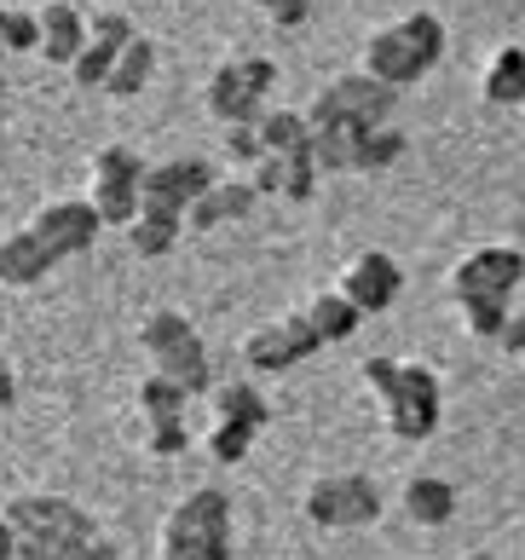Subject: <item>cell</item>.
Segmentation results:
<instances>
[{
	"instance_id": "obj_1",
	"label": "cell",
	"mask_w": 525,
	"mask_h": 560,
	"mask_svg": "<svg viewBox=\"0 0 525 560\" xmlns=\"http://www.w3.org/2000/svg\"><path fill=\"white\" fill-rule=\"evenodd\" d=\"M520 283H525V255L509 243L474 248L451 272V295H456L462 318H468V329L479 341H502V329H509V295Z\"/></svg>"
},
{
	"instance_id": "obj_2",
	"label": "cell",
	"mask_w": 525,
	"mask_h": 560,
	"mask_svg": "<svg viewBox=\"0 0 525 560\" xmlns=\"http://www.w3.org/2000/svg\"><path fill=\"white\" fill-rule=\"evenodd\" d=\"M364 387L382 399L393 440L422 445L428 433L439 428V376L428 364H405V359L375 352V359H364Z\"/></svg>"
},
{
	"instance_id": "obj_3",
	"label": "cell",
	"mask_w": 525,
	"mask_h": 560,
	"mask_svg": "<svg viewBox=\"0 0 525 560\" xmlns=\"http://www.w3.org/2000/svg\"><path fill=\"white\" fill-rule=\"evenodd\" d=\"M439 52H445V24H439L433 12H410V18H398V24H382L370 40H364V65L375 81H387V88H416L433 65H439Z\"/></svg>"
},
{
	"instance_id": "obj_4",
	"label": "cell",
	"mask_w": 525,
	"mask_h": 560,
	"mask_svg": "<svg viewBox=\"0 0 525 560\" xmlns=\"http://www.w3.org/2000/svg\"><path fill=\"white\" fill-rule=\"evenodd\" d=\"M139 347H144V359H151L156 376L167 382H179L185 393H214V370H208V347L202 336L191 329V318H179L174 306H156V313H144L139 324Z\"/></svg>"
},
{
	"instance_id": "obj_5",
	"label": "cell",
	"mask_w": 525,
	"mask_h": 560,
	"mask_svg": "<svg viewBox=\"0 0 525 560\" xmlns=\"http://www.w3.org/2000/svg\"><path fill=\"white\" fill-rule=\"evenodd\" d=\"M278 88V65L266 52H231L225 65H214L202 88V110L220 121V128H243V121L266 116V98Z\"/></svg>"
},
{
	"instance_id": "obj_6",
	"label": "cell",
	"mask_w": 525,
	"mask_h": 560,
	"mask_svg": "<svg viewBox=\"0 0 525 560\" xmlns=\"http://www.w3.org/2000/svg\"><path fill=\"white\" fill-rule=\"evenodd\" d=\"M0 514L12 521L18 537H30V544H58V549H88L98 537V521L81 503L58 491H18L0 503Z\"/></svg>"
},
{
	"instance_id": "obj_7",
	"label": "cell",
	"mask_w": 525,
	"mask_h": 560,
	"mask_svg": "<svg viewBox=\"0 0 525 560\" xmlns=\"http://www.w3.org/2000/svg\"><path fill=\"white\" fill-rule=\"evenodd\" d=\"M301 514L324 532H352V526H375L382 521V486L370 474H324L312 480L301 497Z\"/></svg>"
},
{
	"instance_id": "obj_8",
	"label": "cell",
	"mask_w": 525,
	"mask_h": 560,
	"mask_svg": "<svg viewBox=\"0 0 525 560\" xmlns=\"http://www.w3.org/2000/svg\"><path fill=\"white\" fill-rule=\"evenodd\" d=\"M318 347H324V341H318V329L306 324V313H289V318L260 324L255 336L243 341V364L255 370V376H283V370L306 364Z\"/></svg>"
},
{
	"instance_id": "obj_9",
	"label": "cell",
	"mask_w": 525,
	"mask_h": 560,
	"mask_svg": "<svg viewBox=\"0 0 525 560\" xmlns=\"http://www.w3.org/2000/svg\"><path fill=\"white\" fill-rule=\"evenodd\" d=\"M220 174L208 168L202 156H179V162H156V168H144V185H139V197H144V209L139 214H167V220H185L191 214V202L214 185Z\"/></svg>"
},
{
	"instance_id": "obj_10",
	"label": "cell",
	"mask_w": 525,
	"mask_h": 560,
	"mask_svg": "<svg viewBox=\"0 0 525 560\" xmlns=\"http://www.w3.org/2000/svg\"><path fill=\"white\" fill-rule=\"evenodd\" d=\"M30 225H35L40 237H47V248H52L58 260L88 255L93 237L104 232V220H98V209H93L88 197H58V202H40Z\"/></svg>"
},
{
	"instance_id": "obj_11",
	"label": "cell",
	"mask_w": 525,
	"mask_h": 560,
	"mask_svg": "<svg viewBox=\"0 0 525 560\" xmlns=\"http://www.w3.org/2000/svg\"><path fill=\"white\" fill-rule=\"evenodd\" d=\"M341 295L359 306L364 318H375V313H387V306L398 301V289H405V272H398V260L393 255H382V248H364V255H352L347 260V272H341Z\"/></svg>"
},
{
	"instance_id": "obj_12",
	"label": "cell",
	"mask_w": 525,
	"mask_h": 560,
	"mask_svg": "<svg viewBox=\"0 0 525 560\" xmlns=\"http://www.w3.org/2000/svg\"><path fill=\"white\" fill-rule=\"evenodd\" d=\"M329 98L341 105L352 121H370V128H387L393 110H398V88H387V81H375L370 70H347L329 81Z\"/></svg>"
},
{
	"instance_id": "obj_13",
	"label": "cell",
	"mask_w": 525,
	"mask_h": 560,
	"mask_svg": "<svg viewBox=\"0 0 525 560\" xmlns=\"http://www.w3.org/2000/svg\"><path fill=\"white\" fill-rule=\"evenodd\" d=\"M255 202H260L255 179H214V185H208V191L191 202V214H185V232H220V225L255 214Z\"/></svg>"
},
{
	"instance_id": "obj_14",
	"label": "cell",
	"mask_w": 525,
	"mask_h": 560,
	"mask_svg": "<svg viewBox=\"0 0 525 560\" xmlns=\"http://www.w3.org/2000/svg\"><path fill=\"white\" fill-rule=\"evenodd\" d=\"M52 266H58V255L47 248V237H40L35 225L0 237V283H7V289H30V283L47 278Z\"/></svg>"
},
{
	"instance_id": "obj_15",
	"label": "cell",
	"mask_w": 525,
	"mask_h": 560,
	"mask_svg": "<svg viewBox=\"0 0 525 560\" xmlns=\"http://www.w3.org/2000/svg\"><path fill=\"white\" fill-rule=\"evenodd\" d=\"M40 12V58L58 70L75 65V52L88 47V18H81V7H70V0H47Z\"/></svg>"
},
{
	"instance_id": "obj_16",
	"label": "cell",
	"mask_w": 525,
	"mask_h": 560,
	"mask_svg": "<svg viewBox=\"0 0 525 560\" xmlns=\"http://www.w3.org/2000/svg\"><path fill=\"white\" fill-rule=\"evenodd\" d=\"M208 405H214V422H237V428H248V433H266V428H271V405H266V393H260L255 382H243V376L214 382Z\"/></svg>"
},
{
	"instance_id": "obj_17",
	"label": "cell",
	"mask_w": 525,
	"mask_h": 560,
	"mask_svg": "<svg viewBox=\"0 0 525 560\" xmlns=\"http://www.w3.org/2000/svg\"><path fill=\"white\" fill-rule=\"evenodd\" d=\"M151 75H156V47H151V35H139L116 52L110 81H104V98H139L144 88H151Z\"/></svg>"
},
{
	"instance_id": "obj_18",
	"label": "cell",
	"mask_w": 525,
	"mask_h": 560,
	"mask_svg": "<svg viewBox=\"0 0 525 560\" xmlns=\"http://www.w3.org/2000/svg\"><path fill=\"white\" fill-rule=\"evenodd\" d=\"M398 503H405V514L416 526H445L456 514V486L439 480V474H416V480L398 491Z\"/></svg>"
},
{
	"instance_id": "obj_19",
	"label": "cell",
	"mask_w": 525,
	"mask_h": 560,
	"mask_svg": "<svg viewBox=\"0 0 525 560\" xmlns=\"http://www.w3.org/2000/svg\"><path fill=\"white\" fill-rule=\"evenodd\" d=\"M301 313H306V324H312V329H318V341H324V347L347 341L352 329L364 324V313L341 295V289H318V295H312V301L301 306Z\"/></svg>"
},
{
	"instance_id": "obj_20",
	"label": "cell",
	"mask_w": 525,
	"mask_h": 560,
	"mask_svg": "<svg viewBox=\"0 0 525 560\" xmlns=\"http://www.w3.org/2000/svg\"><path fill=\"white\" fill-rule=\"evenodd\" d=\"M479 93L491 105H525V47H497L486 75H479Z\"/></svg>"
},
{
	"instance_id": "obj_21",
	"label": "cell",
	"mask_w": 525,
	"mask_h": 560,
	"mask_svg": "<svg viewBox=\"0 0 525 560\" xmlns=\"http://www.w3.org/2000/svg\"><path fill=\"white\" fill-rule=\"evenodd\" d=\"M260 128V144L271 156H295V151H306L312 144V121H306V110H289V105H266V116L255 121Z\"/></svg>"
},
{
	"instance_id": "obj_22",
	"label": "cell",
	"mask_w": 525,
	"mask_h": 560,
	"mask_svg": "<svg viewBox=\"0 0 525 560\" xmlns=\"http://www.w3.org/2000/svg\"><path fill=\"white\" fill-rule=\"evenodd\" d=\"M88 202L98 209L104 225H116V232H128V225L139 220V209H144L139 185H128V179H88Z\"/></svg>"
},
{
	"instance_id": "obj_23",
	"label": "cell",
	"mask_w": 525,
	"mask_h": 560,
	"mask_svg": "<svg viewBox=\"0 0 525 560\" xmlns=\"http://www.w3.org/2000/svg\"><path fill=\"white\" fill-rule=\"evenodd\" d=\"M179 232H185V220L139 214V220L128 225V243H133V255H139V260H162V255H174V248H179Z\"/></svg>"
},
{
	"instance_id": "obj_24",
	"label": "cell",
	"mask_w": 525,
	"mask_h": 560,
	"mask_svg": "<svg viewBox=\"0 0 525 560\" xmlns=\"http://www.w3.org/2000/svg\"><path fill=\"white\" fill-rule=\"evenodd\" d=\"M162 560H231V537H202L162 521Z\"/></svg>"
},
{
	"instance_id": "obj_25",
	"label": "cell",
	"mask_w": 525,
	"mask_h": 560,
	"mask_svg": "<svg viewBox=\"0 0 525 560\" xmlns=\"http://www.w3.org/2000/svg\"><path fill=\"white\" fill-rule=\"evenodd\" d=\"M139 445H144V456L167 463V456H185V445H191V428H185L179 417H144Z\"/></svg>"
},
{
	"instance_id": "obj_26",
	"label": "cell",
	"mask_w": 525,
	"mask_h": 560,
	"mask_svg": "<svg viewBox=\"0 0 525 560\" xmlns=\"http://www.w3.org/2000/svg\"><path fill=\"white\" fill-rule=\"evenodd\" d=\"M405 133L398 128H370L364 133V144H359V162H352V174H382V168H393L398 156H405Z\"/></svg>"
},
{
	"instance_id": "obj_27",
	"label": "cell",
	"mask_w": 525,
	"mask_h": 560,
	"mask_svg": "<svg viewBox=\"0 0 525 560\" xmlns=\"http://www.w3.org/2000/svg\"><path fill=\"white\" fill-rule=\"evenodd\" d=\"M185 399H191V393H185L179 382H167V376H144L139 382V393H133V405H139V417H179L185 410Z\"/></svg>"
},
{
	"instance_id": "obj_28",
	"label": "cell",
	"mask_w": 525,
	"mask_h": 560,
	"mask_svg": "<svg viewBox=\"0 0 525 560\" xmlns=\"http://www.w3.org/2000/svg\"><path fill=\"white\" fill-rule=\"evenodd\" d=\"M88 179H128V185H144V162L133 156V144H98L93 162H88Z\"/></svg>"
},
{
	"instance_id": "obj_29",
	"label": "cell",
	"mask_w": 525,
	"mask_h": 560,
	"mask_svg": "<svg viewBox=\"0 0 525 560\" xmlns=\"http://www.w3.org/2000/svg\"><path fill=\"white\" fill-rule=\"evenodd\" d=\"M116 52H121V47H110V40H93V35H88V47H81V52H75V65H70V81H75V88H98V93H104Z\"/></svg>"
},
{
	"instance_id": "obj_30",
	"label": "cell",
	"mask_w": 525,
	"mask_h": 560,
	"mask_svg": "<svg viewBox=\"0 0 525 560\" xmlns=\"http://www.w3.org/2000/svg\"><path fill=\"white\" fill-rule=\"evenodd\" d=\"M255 440H260V433H248L237 422H214V428H208V456H214L220 468H237L243 456L255 451Z\"/></svg>"
},
{
	"instance_id": "obj_31",
	"label": "cell",
	"mask_w": 525,
	"mask_h": 560,
	"mask_svg": "<svg viewBox=\"0 0 525 560\" xmlns=\"http://www.w3.org/2000/svg\"><path fill=\"white\" fill-rule=\"evenodd\" d=\"M7 52H40V12L7 7Z\"/></svg>"
},
{
	"instance_id": "obj_32",
	"label": "cell",
	"mask_w": 525,
	"mask_h": 560,
	"mask_svg": "<svg viewBox=\"0 0 525 560\" xmlns=\"http://www.w3.org/2000/svg\"><path fill=\"white\" fill-rule=\"evenodd\" d=\"M88 35H93V40H110V47H128V40H139L133 18L116 12V7H98V12L88 18Z\"/></svg>"
},
{
	"instance_id": "obj_33",
	"label": "cell",
	"mask_w": 525,
	"mask_h": 560,
	"mask_svg": "<svg viewBox=\"0 0 525 560\" xmlns=\"http://www.w3.org/2000/svg\"><path fill=\"white\" fill-rule=\"evenodd\" d=\"M318 156H312V144H306V151H295V156H289V185H283V197L289 202H306L312 191H318Z\"/></svg>"
},
{
	"instance_id": "obj_34",
	"label": "cell",
	"mask_w": 525,
	"mask_h": 560,
	"mask_svg": "<svg viewBox=\"0 0 525 560\" xmlns=\"http://www.w3.org/2000/svg\"><path fill=\"white\" fill-rule=\"evenodd\" d=\"M225 156H231V162H243V168H255V162L266 156V144H260V128H255V121H243V128H225Z\"/></svg>"
},
{
	"instance_id": "obj_35",
	"label": "cell",
	"mask_w": 525,
	"mask_h": 560,
	"mask_svg": "<svg viewBox=\"0 0 525 560\" xmlns=\"http://www.w3.org/2000/svg\"><path fill=\"white\" fill-rule=\"evenodd\" d=\"M248 7H255V12H266L278 30H301L306 18H312V0H248Z\"/></svg>"
},
{
	"instance_id": "obj_36",
	"label": "cell",
	"mask_w": 525,
	"mask_h": 560,
	"mask_svg": "<svg viewBox=\"0 0 525 560\" xmlns=\"http://www.w3.org/2000/svg\"><path fill=\"white\" fill-rule=\"evenodd\" d=\"M248 179H255V191L260 197H283V185H289V156H260L255 162V174H248Z\"/></svg>"
},
{
	"instance_id": "obj_37",
	"label": "cell",
	"mask_w": 525,
	"mask_h": 560,
	"mask_svg": "<svg viewBox=\"0 0 525 560\" xmlns=\"http://www.w3.org/2000/svg\"><path fill=\"white\" fill-rule=\"evenodd\" d=\"M18 399V382H12V364H7V352H0V410H12Z\"/></svg>"
},
{
	"instance_id": "obj_38",
	"label": "cell",
	"mask_w": 525,
	"mask_h": 560,
	"mask_svg": "<svg viewBox=\"0 0 525 560\" xmlns=\"http://www.w3.org/2000/svg\"><path fill=\"white\" fill-rule=\"evenodd\" d=\"M0 560H18V532H12L7 514H0Z\"/></svg>"
},
{
	"instance_id": "obj_39",
	"label": "cell",
	"mask_w": 525,
	"mask_h": 560,
	"mask_svg": "<svg viewBox=\"0 0 525 560\" xmlns=\"http://www.w3.org/2000/svg\"><path fill=\"white\" fill-rule=\"evenodd\" d=\"M88 560H116V549L104 544V537H93V544H88Z\"/></svg>"
},
{
	"instance_id": "obj_40",
	"label": "cell",
	"mask_w": 525,
	"mask_h": 560,
	"mask_svg": "<svg viewBox=\"0 0 525 560\" xmlns=\"http://www.w3.org/2000/svg\"><path fill=\"white\" fill-rule=\"evenodd\" d=\"M0 52H7V7H0Z\"/></svg>"
},
{
	"instance_id": "obj_41",
	"label": "cell",
	"mask_w": 525,
	"mask_h": 560,
	"mask_svg": "<svg viewBox=\"0 0 525 560\" xmlns=\"http://www.w3.org/2000/svg\"><path fill=\"white\" fill-rule=\"evenodd\" d=\"M468 560H497V555H468Z\"/></svg>"
},
{
	"instance_id": "obj_42",
	"label": "cell",
	"mask_w": 525,
	"mask_h": 560,
	"mask_svg": "<svg viewBox=\"0 0 525 560\" xmlns=\"http://www.w3.org/2000/svg\"><path fill=\"white\" fill-rule=\"evenodd\" d=\"M520 364H525V352H520Z\"/></svg>"
}]
</instances>
